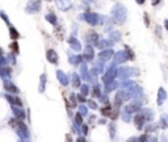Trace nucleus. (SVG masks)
Returning a JSON list of instances; mask_svg holds the SVG:
<instances>
[{
  "label": "nucleus",
  "mask_w": 168,
  "mask_h": 142,
  "mask_svg": "<svg viewBox=\"0 0 168 142\" xmlns=\"http://www.w3.org/2000/svg\"><path fill=\"white\" fill-rule=\"evenodd\" d=\"M145 120H146V117H145V114H143V113H139V114H137V116L134 117V122H135V125H137L138 129H142L143 128Z\"/></svg>",
  "instance_id": "1"
},
{
  "label": "nucleus",
  "mask_w": 168,
  "mask_h": 142,
  "mask_svg": "<svg viewBox=\"0 0 168 142\" xmlns=\"http://www.w3.org/2000/svg\"><path fill=\"white\" fill-rule=\"evenodd\" d=\"M126 99H129V95L126 94L125 91H120L118 94H117V96H116V104L120 105L121 103H122L123 100H126Z\"/></svg>",
  "instance_id": "2"
},
{
  "label": "nucleus",
  "mask_w": 168,
  "mask_h": 142,
  "mask_svg": "<svg viewBox=\"0 0 168 142\" xmlns=\"http://www.w3.org/2000/svg\"><path fill=\"white\" fill-rule=\"evenodd\" d=\"M165 97H167V92H165L164 88L160 87V88H159V91H158V104L162 105L163 100H165Z\"/></svg>",
  "instance_id": "3"
},
{
  "label": "nucleus",
  "mask_w": 168,
  "mask_h": 142,
  "mask_svg": "<svg viewBox=\"0 0 168 142\" xmlns=\"http://www.w3.org/2000/svg\"><path fill=\"white\" fill-rule=\"evenodd\" d=\"M139 109H141L139 103H133V104H130L128 108H126V111H128V112H138Z\"/></svg>",
  "instance_id": "4"
},
{
  "label": "nucleus",
  "mask_w": 168,
  "mask_h": 142,
  "mask_svg": "<svg viewBox=\"0 0 168 142\" xmlns=\"http://www.w3.org/2000/svg\"><path fill=\"white\" fill-rule=\"evenodd\" d=\"M160 126L163 129L168 128V116L167 114H162V117H160Z\"/></svg>",
  "instance_id": "5"
},
{
  "label": "nucleus",
  "mask_w": 168,
  "mask_h": 142,
  "mask_svg": "<svg viewBox=\"0 0 168 142\" xmlns=\"http://www.w3.org/2000/svg\"><path fill=\"white\" fill-rule=\"evenodd\" d=\"M8 100H9V101H12V103H14V104L19 105V107H20V105H23L21 100H20V99H17V97H11V96H8Z\"/></svg>",
  "instance_id": "6"
},
{
  "label": "nucleus",
  "mask_w": 168,
  "mask_h": 142,
  "mask_svg": "<svg viewBox=\"0 0 168 142\" xmlns=\"http://www.w3.org/2000/svg\"><path fill=\"white\" fill-rule=\"evenodd\" d=\"M101 113H103L104 116H110V105H108L106 108L101 109Z\"/></svg>",
  "instance_id": "7"
},
{
  "label": "nucleus",
  "mask_w": 168,
  "mask_h": 142,
  "mask_svg": "<svg viewBox=\"0 0 168 142\" xmlns=\"http://www.w3.org/2000/svg\"><path fill=\"white\" fill-rule=\"evenodd\" d=\"M143 113H146V119H148V120H151L152 117H154V112H151V111H145Z\"/></svg>",
  "instance_id": "8"
},
{
  "label": "nucleus",
  "mask_w": 168,
  "mask_h": 142,
  "mask_svg": "<svg viewBox=\"0 0 168 142\" xmlns=\"http://www.w3.org/2000/svg\"><path fill=\"white\" fill-rule=\"evenodd\" d=\"M7 90H9V91H13V92H17V88L14 87V85H5Z\"/></svg>",
  "instance_id": "9"
},
{
  "label": "nucleus",
  "mask_w": 168,
  "mask_h": 142,
  "mask_svg": "<svg viewBox=\"0 0 168 142\" xmlns=\"http://www.w3.org/2000/svg\"><path fill=\"white\" fill-rule=\"evenodd\" d=\"M141 92H142V91H141V88H135V90H134V91L131 92V94H133V96H138V95H139Z\"/></svg>",
  "instance_id": "10"
},
{
  "label": "nucleus",
  "mask_w": 168,
  "mask_h": 142,
  "mask_svg": "<svg viewBox=\"0 0 168 142\" xmlns=\"http://www.w3.org/2000/svg\"><path fill=\"white\" fill-rule=\"evenodd\" d=\"M11 33H12V37H13V38H17L19 37V34L14 32V29H11Z\"/></svg>",
  "instance_id": "11"
},
{
  "label": "nucleus",
  "mask_w": 168,
  "mask_h": 142,
  "mask_svg": "<svg viewBox=\"0 0 168 142\" xmlns=\"http://www.w3.org/2000/svg\"><path fill=\"white\" fill-rule=\"evenodd\" d=\"M12 49L14 50V53H17V43H16V42L12 43Z\"/></svg>",
  "instance_id": "12"
},
{
  "label": "nucleus",
  "mask_w": 168,
  "mask_h": 142,
  "mask_svg": "<svg viewBox=\"0 0 168 142\" xmlns=\"http://www.w3.org/2000/svg\"><path fill=\"white\" fill-rule=\"evenodd\" d=\"M71 105H72V107H75V105H76V100H75L74 96H71Z\"/></svg>",
  "instance_id": "13"
},
{
  "label": "nucleus",
  "mask_w": 168,
  "mask_h": 142,
  "mask_svg": "<svg viewBox=\"0 0 168 142\" xmlns=\"http://www.w3.org/2000/svg\"><path fill=\"white\" fill-rule=\"evenodd\" d=\"M139 142H147V136H143V137H141Z\"/></svg>",
  "instance_id": "14"
},
{
  "label": "nucleus",
  "mask_w": 168,
  "mask_h": 142,
  "mask_svg": "<svg viewBox=\"0 0 168 142\" xmlns=\"http://www.w3.org/2000/svg\"><path fill=\"white\" fill-rule=\"evenodd\" d=\"M76 121H77V122H82V116H80L79 113L76 114Z\"/></svg>",
  "instance_id": "15"
},
{
  "label": "nucleus",
  "mask_w": 168,
  "mask_h": 142,
  "mask_svg": "<svg viewBox=\"0 0 168 142\" xmlns=\"http://www.w3.org/2000/svg\"><path fill=\"white\" fill-rule=\"evenodd\" d=\"M128 142H137V138H130L128 139Z\"/></svg>",
  "instance_id": "16"
},
{
  "label": "nucleus",
  "mask_w": 168,
  "mask_h": 142,
  "mask_svg": "<svg viewBox=\"0 0 168 142\" xmlns=\"http://www.w3.org/2000/svg\"><path fill=\"white\" fill-rule=\"evenodd\" d=\"M77 142H86V139H84V138H79V139H77Z\"/></svg>",
  "instance_id": "17"
},
{
  "label": "nucleus",
  "mask_w": 168,
  "mask_h": 142,
  "mask_svg": "<svg viewBox=\"0 0 168 142\" xmlns=\"http://www.w3.org/2000/svg\"><path fill=\"white\" fill-rule=\"evenodd\" d=\"M165 29L168 30V20H165Z\"/></svg>",
  "instance_id": "18"
},
{
  "label": "nucleus",
  "mask_w": 168,
  "mask_h": 142,
  "mask_svg": "<svg viewBox=\"0 0 168 142\" xmlns=\"http://www.w3.org/2000/svg\"><path fill=\"white\" fill-rule=\"evenodd\" d=\"M152 142H158V141H156V139H155V138H154V139H152Z\"/></svg>",
  "instance_id": "19"
}]
</instances>
